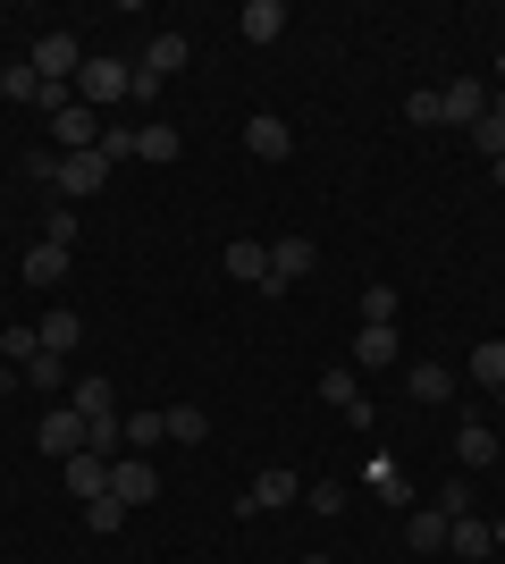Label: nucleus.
<instances>
[{"label": "nucleus", "instance_id": "nucleus-11", "mask_svg": "<svg viewBox=\"0 0 505 564\" xmlns=\"http://www.w3.org/2000/svg\"><path fill=\"white\" fill-rule=\"evenodd\" d=\"M455 464L463 471H488V464H497V430H488L481 413H463V422H455Z\"/></svg>", "mask_w": 505, "mask_h": 564}, {"label": "nucleus", "instance_id": "nucleus-13", "mask_svg": "<svg viewBox=\"0 0 505 564\" xmlns=\"http://www.w3.org/2000/svg\"><path fill=\"white\" fill-rule=\"evenodd\" d=\"M59 471H68V489L85 497V506H94V497H110V455H94V447H85V455H68Z\"/></svg>", "mask_w": 505, "mask_h": 564}, {"label": "nucleus", "instance_id": "nucleus-33", "mask_svg": "<svg viewBox=\"0 0 505 564\" xmlns=\"http://www.w3.org/2000/svg\"><path fill=\"white\" fill-rule=\"evenodd\" d=\"M119 522H127V506H119V497H94V506H85V531H101V540H110Z\"/></svg>", "mask_w": 505, "mask_h": 564}, {"label": "nucleus", "instance_id": "nucleus-38", "mask_svg": "<svg viewBox=\"0 0 505 564\" xmlns=\"http://www.w3.org/2000/svg\"><path fill=\"white\" fill-rule=\"evenodd\" d=\"M304 564H329V556H304Z\"/></svg>", "mask_w": 505, "mask_h": 564}, {"label": "nucleus", "instance_id": "nucleus-36", "mask_svg": "<svg viewBox=\"0 0 505 564\" xmlns=\"http://www.w3.org/2000/svg\"><path fill=\"white\" fill-rule=\"evenodd\" d=\"M488 177H497V194H505V161H488Z\"/></svg>", "mask_w": 505, "mask_h": 564}, {"label": "nucleus", "instance_id": "nucleus-6", "mask_svg": "<svg viewBox=\"0 0 505 564\" xmlns=\"http://www.w3.org/2000/svg\"><path fill=\"white\" fill-rule=\"evenodd\" d=\"M438 101H447V127H481L488 118V101H497V85H481V76H463V85H438Z\"/></svg>", "mask_w": 505, "mask_h": 564}, {"label": "nucleus", "instance_id": "nucleus-25", "mask_svg": "<svg viewBox=\"0 0 505 564\" xmlns=\"http://www.w3.org/2000/svg\"><path fill=\"white\" fill-rule=\"evenodd\" d=\"M135 161H177V127H168V118L135 127Z\"/></svg>", "mask_w": 505, "mask_h": 564}, {"label": "nucleus", "instance_id": "nucleus-26", "mask_svg": "<svg viewBox=\"0 0 505 564\" xmlns=\"http://www.w3.org/2000/svg\"><path fill=\"white\" fill-rule=\"evenodd\" d=\"M371 489H380L387 506H405V497H413V480H405V464H396V455H371Z\"/></svg>", "mask_w": 505, "mask_h": 564}, {"label": "nucleus", "instance_id": "nucleus-3", "mask_svg": "<svg viewBox=\"0 0 505 564\" xmlns=\"http://www.w3.org/2000/svg\"><path fill=\"white\" fill-rule=\"evenodd\" d=\"M51 186L68 194V203L101 194V186H110V152H101V143H94V152H59V169H51Z\"/></svg>", "mask_w": 505, "mask_h": 564}, {"label": "nucleus", "instance_id": "nucleus-17", "mask_svg": "<svg viewBox=\"0 0 505 564\" xmlns=\"http://www.w3.org/2000/svg\"><path fill=\"white\" fill-rule=\"evenodd\" d=\"M244 43H278V34H287V0H244Z\"/></svg>", "mask_w": 505, "mask_h": 564}, {"label": "nucleus", "instance_id": "nucleus-37", "mask_svg": "<svg viewBox=\"0 0 505 564\" xmlns=\"http://www.w3.org/2000/svg\"><path fill=\"white\" fill-rule=\"evenodd\" d=\"M0 379H9V354H0Z\"/></svg>", "mask_w": 505, "mask_h": 564}, {"label": "nucleus", "instance_id": "nucleus-15", "mask_svg": "<svg viewBox=\"0 0 505 564\" xmlns=\"http://www.w3.org/2000/svg\"><path fill=\"white\" fill-rule=\"evenodd\" d=\"M405 397L413 404H447V397H455V371H447V362H413V371H405Z\"/></svg>", "mask_w": 505, "mask_h": 564}, {"label": "nucleus", "instance_id": "nucleus-32", "mask_svg": "<svg viewBox=\"0 0 505 564\" xmlns=\"http://www.w3.org/2000/svg\"><path fill=\"white\" fill-rule=\"evenodd\" d=\"M405 118H413V127H447V101H438V85H430V94H405Z\"/></svg>", "mask_w": 505, "mask_h": 564}, {"label": "nucleus", "instance_id": "nucleus-2", "mask_svg": "<svg viewBox=\"0 0 505 564\" xmlns=\"http://www.w3.org/2000/svg\"><path fill=\"white\" fill-rule=\"evenodd\" d=\"M127 85H135V68H119V59L85 51V68H76V101H85V110H119Z\"/></svg>", "mask_w": 505, "mask_h": 564}, {"label": "nucleus", "instance_id": "nucleus-1", "mask_svg": "<svg viewBox=\"0 0 505 564\" xmlns=\"http://www.w3.org/2000/svg\"><path fill=\"white\" fill-rule=\"evenodd\" d=\"M25 59H34V76H43L51 94H76V68H85V43L51 25V34H43V43H34V51H25Z\"/></svg>", "mask_w": 505, "mask_h": 564}, {"label": "nucleus", "instance_id": "nucleus-40", "mask_svg": "<svg viewBox=\"0 0 505 564\" xmlns=\"http://www.w3.org/2000/svg\"><path fill=\"white\" fill-rule=\"evenodd\" d=\"M497 404H505V388H497Z\"/></svg>", "mask_w": 505, "mask_h": 564}, {"label": "nucleus", "instance_id": "nucleus-8", "mask_svg": "<svg viewBox=\"0 0 505 564\" xmlns=\"http://www.w3.org/2000/svg\"><path fill=\"white\" fill-rule=\"evenodd\" d=\"M244 152H253V161H287L295 127H287V118H270V110H253V118H244Z\"/></svg>", "mask_w": 505, "mask_h": 564}, {"label": "nucleus", "instance_id": "nucleus-12", "mask_svg": "<svg viewBox=\"0 0 505 564\" xmlns=\"http://www.w3.org/2000/svg\"><path fill=\"white\" fill-rule=\"evenodd\" d=\"M34 337H43V354H59V362H68V354L85 346V321H76L68 304H51L43 321H34Z\"/></svg>", "mask_w": 505, "mask_h": 564}, {"label": "nucleus", "instance_id": "nucleus-24", "mask_svg": "<svg viewBox=\"0 0 505 564\" xmlns=\"http://www.w3.org/2000/svg\"><path fill=\"white\" fill-rule=\"evenodd\" d=\"M320 404H337V413H345V404H362V379H354V362H329V371H320Z\"/></svg>", "mask_w": 505, "mask_h": 564}, {"label": "nucleus", "instance_id": "nucleus-16", "mask_svg": "<svg viewBox=\"0 0 505 564\" xmlns=\"http://www.w3.org/2000/svg\"><path fill=\"white\" fill-rule=\"evenodd\" d=\"M186 59H194V43H186V34H152V51L135 59V68H144V76H161V85H168V76L186 68Z\"/></svg>", "mask_w": 505, "mask_h": 564}, {"label": "nucleus", "instance_id": "nucleus-27", "mask_svg": "<svg viewBox=\"0 0 505 564\" xmlns=\"http://www.w3.org/2000/svg\"><path fill=\"white\" fill-rule=\"evenodd\" d=\"M472 379H481V388H505V337L472 346Z\"/></svg>", "mask_w": 505, "mask_h": 564}, {"label": "nucleus", "instance_id": "nucleus-29", "mask_svg": "<svg viewBox=\"0 0 505 564\" xmlns=\"http://www.w3.org/2000/svg\"><path fill=\"white\" fill-rule=\"evenodd\" d=\"M161 438H168V422H161V413H127V455L161 447Z\"/></svg>", "mask_w": 505, "mask_h": 564}, {"label": "nucleus", "instance_id": "nucleus-30", "mask_svg": "<svg viewBox=\"0 0 505 564\" xmlns=\"http://www.w3.org/2000/svg\"><path fill=\"white\" fill-rule=\"evenodd\" d=\"M0 354H9V362H34V354H43L34 321H9V329H0Z\"/></svg>", "mask_w": 505, "mask_h": 564}, {"label": "nucleus", "instance_id": "nucleus-31", "mask_svg": "<svg viewBox=\"0 0 505 564\" xmlns=\"http://www.w3.org/2000/svg\"><path fill=\"white\" fill-rule=\"evenodd\" d=\"M362 321H371V329H396V286H362Z\"/></svg>", "mask_w": 505, "mask_h": 564}, {"label": "nucleus", "instance_id": "nucleus-19", "mask_svg": "<svg viewBox=\"0 0 505 564\" xmlns=\"http://www.w3.org/2000/svg\"><path fill=\"white\" fill-rule=\"evenodd\" d=\"M0 101H51V85L34 76V59H9V68H0Z\"/></svg>", "mask_w": 505, "mask_h": 564}, {"label": "nucleus", "instance_id": "nucleus-5", "mask_svg": "<svg viewBox=\"0 0 505 564\" xmlns=\"http://www.w3.org/2000/svg\"><path fill=\"white\" fill-rule=\"evenodd\" d=\"M85 438H94V430H85V413H76V404H51V413H43V430H34V447H43L51 464L85 455Z\"/></svg>", "mask_w": 505, "mask_h": 564}, {"label": "nucleus", "instance_id": "nucleus-20", "mask_svg": "<svg viewBox=\"0 0 505 564\" xmlns=\"http://www.w3.org/2000/svg\"><path fill=\"white\" fill-rule=\"evenodd\" d=\"M405 547H413V556H438V547H447V506L413 514V522H405Z\"/></svg>", "mask_w": 505, "mask_h": 564}, {"label": "nucleus", "instance_id": "nucleus-21", "mask_svg": "<svg viewBox=\"0 0 505 564\" xmlns=\"http://www.w3.org/2000/svg\"><path fill=\"white\" fill-rule=\"evenodd\" d=\"M354 362L362 371H387V362H396V329H371V321H362L354 329Z\"/></svg>", "mask_w": 505, "mask_h": 564}, {"label": "nucleus", "instance_id": "nucleus-35", "mask_svg": "<svg viewBox=\"0 0 505 564\" xmlns=\"http://www.w3.org/2000/svg\"><path fill=\"white\" fill-rule=\"evenodd\" d=\"M304 506H320V514H337V506H345V480H320V489H304Z\"/></svg>", "mask_w": 505, "mask_h": 564}, {"label": "nucleus", "instance_id": "nucleus-23", "mask_svg": "<svg viewBox=\"0 0 505 564\" xmlns=\"http://www.w3.org/2000/svg\"><path fill=\"white\" fill-rule=\"evenodd\" d=\"M68 279V245H34L25 253V286H59Z\"/></svg>", "mask_w": 505, "mask_h": 564}, {"label": "nucleus", "instance_id": "nucleus-9", "mask_svg": "<svg viewBox=\"0 0 505 564\" xmlns=\"http://www.w3.org/2000/svg\"><path fill=\"white\" fill-rule=\"evenodd\" d=\"M51 143H59V152H94V143H101V118L85 110V101H68V110H51Z\"/></svg>", "mask_w": 505, "mask_h": 564}, {"label": "nucleus", "instance_id": "nucleus-22", "mask_svg": "<svg viewBox=\"0 0 505 564\" xmlns=\"http://www.w3.org/2000/svg\"><path fill=\"white\" fill-rule=\"evenodd\" d=\"M161 422H168V438H177V447H202V438H211V413H202V404H168Z\"/></svg>", "mask_w": 505, "mask_h": 564}, {"label": "nucleus", "instance_id": "nucleus-10", "mask_svg": "<svg viewBox=\"0 0 505 564\" xmlns=\"http://www.w3.org/2000/svg\"><path fill=\"white\" fill-rule=\"evenodd\" d=\"M447 547H455L463 564L497 556V522H481V514H447Z\"/></svg>", "mask_w": 505, "mask_h": 564}, {"label": "nucleus", "instance_id": "nucleus-28", "mask_svg": "<svg viewBox=\"0 0 505 564\" xmlns=\"http://www.w3.org/2000/svg\"><path fill=\"white\" fill-rule=\"evenodd\" d=\"M59 371H68L59 354H34V362H18V379L34 388V397H51V388H59Z\"/></svg>", "mask_w": 505, "mask_h": 564}, {"label": "nucleus", "instance_id": "nucleus-7", "mask_svg": "<svg viewBox=\"0 0 505 564\" xmlns=\"http://www.w3.org/2000/svg\"><path fill=\"white\" fill-rule=\"evenodd\" d=\"M110 497L135 514V506H152V497H161V471H152L144 455H119V464H110Z\"/></svg>", "mask_w": 505, "mask_h": 564}, {"label": "nucleus", "instance_id": "nucleus-4", "mask_svg": "<svg viewBox=\"0 0 505 564\" xmlns=\"http://www.w3.org/2000/svg\"><path fill=\"white\" fill-rule=\"evenodd\" d=\"M278 506H304V480H295L287 464H270V471H253V489L237 497V514H278Z\"/></svg>", "mask_w": 505, "mask_h": 564}, {"label": "nucleus", "instance_id": "nucleus-14", "mask_svg": "<svg viewBox=\"0 0 505 564\" xmlns=\"http://www.w3.org/2000/svg\"><path fill=\"white\" fill-rule=\"evenodd\" d=\"M312 236H278V245H270V279H278V286H295V279H304V270H312Z\"/></svg>", "mask_w": 505, "mask_h": 564}, {"label": "nucleus", "instance_id": "nucleus-39", "mask_svg": "<svg viewBox=\"0 0 505 564\" xmlns=\"http://www.w3.org/2000/svg\"><path fill=\"white\" fill-rule=\"evenodd\" d=\"M497 547H505V522H497Z\"/></svg>", "mask_w": 505, "mask_h": 564}, {"label": "nucleus", "instance_id": "nucleus-18", "mask_svg": "<svg viewBox=\"0 0 505 564\" xmlns=\"http://www.w3.org/2000/svg\"><path fill=\"white\" fill-rule=\"evenodd\" d=\"M228 279L262 286V279H270V245H253V236H237V245H228Z\"/></svg>", "mask_w": 505, "mask_h": 564}, {"label": "nucleus", "instance_id": "nucleus-34", "mask_svg": "<svg viewBox=\"0 0 505 564\" xmlns=\"http://www.w3.org/2000/svg\"><path fill=\"white\" fill-rule=\"evenodd\" d=\"M101 152H110V161H135V127H119V118H110V127H101Z\"/></svg>", "mask_w": 505, "mask_h": 564}]
</instances>
